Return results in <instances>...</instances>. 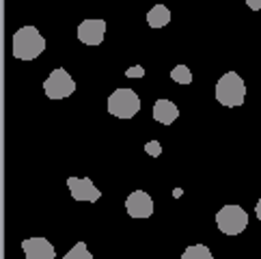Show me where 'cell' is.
I'll return each instance as SVG.
<instances>
[{
    "label": "cell",
    "mask_w": 261,
    "mask_h": 259,
    "mask_svg": "<svg viewBox=\"0 0 261 259\" xmlns=\"http://www.w3.org/2000/svg\"><path fill=\"white\" fill-rule=\"evenodd\" d=\"M216 225L225 236H238L248 227V214L240 205H225L216 214Z\"/></svg>",
    "instance_id": "cell-4"
},
{
    "label": "cell",
    "mask_w": 261,
    "mask_h": 259,
    "mask_svg": "<svg viewBox=\"0 0 261 259\" xmlns=\"http://www.w3.org/2000/svg\"><path fill=\"white\" fill-rule=\"evenodd\" d=\"M145 151H147L149 156H153V158H158V156L162 153V147H160V143H158V141H149V143L145 145Z\"/></svg>",
    "instance_id": "cell-15"
},
{
    "label": "cell",
    "mask_w": 261,
    "mask_h": 259,
    "mask_svg": "<svg viewBox=\"0 0 261 259\" xmlns=\"http://www.w3.org/2000/svg\"><path fill=\"white\" fill-rule=\"evenodd\" d=\"M177 117H179V110H177V106L173 104V101H169V99H158L155 104H153V119H155L158 123L171 125Z\"/></svg>",
    "instance_id": "cell-10"
},
{
    "label": "cell",
    "mask_w": 261,
    "mask_h": 259,
    "mask_svg": "<svg viewBox=\"0 0 261 259\" xmlns=\"http://www.w3.org/2000/svg\"><path fill=\"white\" fill-rule=\"evenodd\" d=\"M171 78L175 82H179V85H190L192 73H190V69L186 67V65H177V67H173V71H171Z\"/></svg>",
    "instance_id": "cell-13"
},
{
    "label": "cell",
    "mask_w": 261,
    "mask_h": 259,
    "mask_svg": "<svg viewBox=\"0 0 261 259\" xmlns=\"http://www.w3.org/2000/svg\"><path fill=\"white\" fill-rule=\"evenodd\" d=\"M125 210L132 218H149L153 214V199L145 190H134L125 199Z\"/></svg>",
    "instance_id": "cell-6"
},
{
    "label": "cell",
    "mask_w": 261,
    "mask_h": 259,
    "mask_svg": "<svg viewBox=\"0 0 261 259\" xmlns=\"http://www.w3.org/2000/svg\"><path fill=\"white\" fill-rule=\"evenodd\" d=\"M22 251L26 259H54L57 251L45 238H29L22 242Z\"/></svg>",
    "instance_id": "cell-9"
},
{
    "label": "cell",
    "mask_w": 261,
    "mask_h": 259,
    "mask_svg": "<svg viewBox=\"0 0 261 259\" xmlns=\"http://www.w3.org/2000/svg\"><path fill=\"white\" fill-rule=\"evenodd\" d=\"M255 214H257V218L261 220V199L257 201V205H255Z\"/></svg>",
    "instance_id": "cell-18"
},
{
    "label": "cell",
    "mask_w": 261,
    "mask_h": 259,
    "mask_svg": "<svg viewBox=\"0 0 261 259\" xmlns=\"http://www.w3.org/2000/svg\"><path fill=\"white\" fill-rule=\"evenodd\" d=\"M67 188L71 192V197L76 199V201H91V203H95L101 199V192L93 186V182L89 177H69L67 179Z\"/></svg>",
    "instance_id": "cell-7"
},
{
    "label": "cell",
    "mask_w": 261,
    "mask_h": 259,
    "mask_svg": "<svg viewBox=\"0 0 261 259\" xmlns=\"http://www.w3.org/2000/svg\"><path fill=\"white\" fill-rule=\"evenodd\" d=\"M43 91L50 99H65L76 91V82H73V78L67 71L59 67V69H54L48 76V80L43 82Z\"/></svg>",
    "instance_id": "cell-5"
},
{
    "label": "cell",
    "mask_w": 261,
    "mask_h": 259,
    "mask_svg": "<svg viewBox=\"0 0 261 259\" xmlns=\"http://www.w3.org/2000/svg\"><path fill=\"white\" fill-rule=\"evenodd\" d=\"M141 110V99L132 89H117L108 97V113L119 119H132Z\"/></svg>",
    "instance_id": "cell-3"
},
{
    "label": "cell",
    "mask_w": 261,
    "mask_h": 259,
    "mask_svg": "<svg viewBox=\"0 0 261 259\" xmlns=\"http://www.w3.org/2000/svg\"><path fill=\"white\" fill-rule=\"evenodd\" d=\"M63 259H93V255L89 253L85 242H78V244H73V248Z\"/></svg>",
    "instance_id": "cell-14"
},
{
    "label": "cell",
    "mask_w": 261,
    "mask_h": 259,
    "mask_svg": "<svg viewBox=\"0 0 261 259\" xmlns=\"http://www.w3.org/2000/svg\"><path fill=\"white\" fill-rule=\"evenodd\" d=\"M246 5H248V9H253V11H259V9H261V0H246Z\"/></svg>",
    "instance_id": "cell-17"
},
{
    "label": "cell",
    "mask_w": 261,
    "mask_h": 259,
    "mask_svg": "<svg viewBox=\"0 0 261 259\" xmlns=\"http://www.w3.org/2000/svg\"><path fill=\"white\" fill-rule=\"evenodd\" d=\"M181 259H214V255L210 253V248L207 246H203V244H194V246H188L184 251Z\"/></svg>",
    "instance_id": "cell-12"
},
{
    "label": "cell",
    "mask_w": 261,
    "mask_h": 259,
    "mask_svg": "<svg viewBox=\"0 0 261 259\" xmlns=\"http://www.w3.org/2000/svg\"><path fill=\"white\" fill-rule=\"evenodd\" d=\"M106 35V22L104 20H85L78 26V39L87 45H99Z\"/></svg>",
    "instance_id": "cell-8"
},
{
    "label": "cell",
    "mask_w": 261,
    "mask_h": 259,
    "mask_svg": "<svg viewBox=\"0 0 261 259\" xmlns=\"http://www.w3.org/2000/svg\"><path fill=\"white\" fill-rule=\"evenodd\" d=\"M171 22V11L169 7L164 5H155L151 11L147 13V24L151 26V29H162V26H166Z\"/></svg>",
    "instance_id": "cell-11"
},
{
    "label": "cell",
    "mask_w": 261,
    "mask_h": 259,
    "mask_svg": "<svg viewBox=\"0 0 261 259\" xmlns=\"http://www.w3.org/2000/svg\"><path fill=\"white\" fill-rule=\"evenodd\" d=\"M216 99L222 106L227 108H236L242 106L246 99V85L236 71L225 73L218 82H216Z\"/></svg>",
    "instance_id": "cell-2"
},
{
    "label": "cell",
    "mask_w": 261,
    "mask_h": 259,
    "mask_svg": "<svg viewBox=\"0 0 261 259\" xmlns=\"http://www.w3.org/2000/svg\"><path fill=\"white\" fill-rule=\"evenodd\" d=\"M125 76H127V78H143V76H145V69L141 67V65H136V67H129V69L125 71Z\"/></svg>",
    "instance_id": "cell-16"
},
{
    "label": "cell",
    "mask_w": 261,
    "mask_h": 259,
    "mask_svg": "<svg viewBox=\"0 0 261 259\" xmlns=\"http://www.w3.org/2000/svg\"><path fill=\"white\" fill-rule=\"evenodd\" d=\"M13 57L20 61H33L45 50V39L35 26H22L13 33Z\"/></svg>",
    "instance_id": "cell-1"
}]
</instances>
